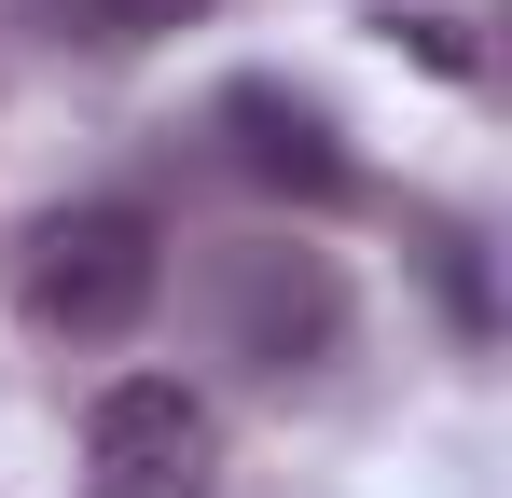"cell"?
<instances>
[{
    "label": "cell",
    "mask_w": 512,
    "mask_h": 498,
    "mask_svg": "<svg viewBox=\"0 0 512 498\" xmlns=\"http://www.w3.org/2000/svg\"><path fill=\"white\" fill-rule=\"evenodd\" d=\"M84 471H97V498H208L222 485V415L180 374H125L84 415Z\"/></svg>",
    "instance_id": "obj_3"
},
{
    "label": "cell",
    "mask_w": 512,
    "mask_h": 498,
    "mask_svg": "<svg viewBox=\"0 0 512 498\" xmlns=\"http://www.w3.org/2000/svg\"><path fill=\"white\" fill-rule=\"evenodd\" d=\"M70 14H84L97 42H167V28H194L208 0H70Z\"/></svg>",
    "instance_id": "obj_5"
},
{
    "label": "cell",
    "mask_w": 512,
    "mask_h": 498,
    "mask_svg": "<svg viewBox=\"0 0 512 498\" xmlns=\"http://www.w3.org/2000/svg\"><path fill=\"white\" fill-rule=\"evenodd\" d=\"M153 291H167V236L125 194L42 208L14 236V305H28V332H56V346H125V332L153 319Z\"/></svg>",
    "instance_id": "obj_1"
},
{
    "label": "cell",
    "mask_w": 512,
    "mask_h": 498,
    "mask_svg": "<svg viewBox=\"0 0 512 498\" xmlns=\"http://www.w3.org/2000/svg\"><path fill=\"white\" fill-rule=\"evenodd\" d=\"M222 153H236V180H263V194H291V208H333L346 180V125L305 97V83H277V70H250V83H222Z\"/></svg>",
    "instance_id": "obj_4"
},
{
    "label": "cell",
    "mask_w": 512,
    "mask_h": 498,
    "mask_svg": "<svg viewBox=\"0 0 512 498\" xmlns=\"http://www.w3.org/2000/svg\"><path fill=\"white\" fill-rule=\"evenodd\" d=\"M208 332H222V360H250V374H319L346 346V277L333 249L305 236H236L208 263Z\"/></svg>",
    "instance_id": "obj_2"
}]
</instances>
